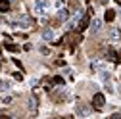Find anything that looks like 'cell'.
I'll use <instances>...</instances> for the list:
<instances>
[{
    "label": "cell",
    "instance_id": "cell-1",
    "mask_svg": "<svg viewBox=\"0 0 121 119\" xmlns=\"http://www.w3.org/2000/svg\"><path fill=\"white\" fill-rule=\"evenodd\" d=\"M33 10H35V13H39V16H44L46 10H48V2H44V0H35Z\"/></svg>",
    "mask_w": 121,
    "mask_h": 119
},
{
    "label": "cell",
    "instance_id": "cell-2",
    "mask_svg": "<svg viewBox=\"0 0 121 119\" xmlns=\"http://www.w3.org/2000/svg\"><path fill=\"white\" fill-rule=\"evenodd\" d=\"M104 96L102 94H94V98H92V104H94V108H104Z\"/></svg>",
    "mask_w": 121,
    "mask_h": 119
},
{
    "label": "cell",
    "instance_id": "cell-3",
    "mask_svg": "<svg viewBox=\"0 0 121 119\" xmlns=\"http://www.w3.org/2000/svg\"><path fill=\"white\" fill-rule=\"evenodd\" d=\"M81 16H83V12H77V13H75V17H71V19L67 21V29H73L75 25H77V21L81 19Z\"/></svg>",
    "mask_w": 121,
    "mask_h": 119
},
{
    "label": "cell",
    "instance_id": "cell-4",
    "mask_svg": "<svg viewBox=\"0 0 121 119\" xmlns=\"http://www.w3.org/2000/svg\"><path fill=\"white\" fill-rule=\"evenodd\" d=\"M100 29H102V21L100 19H92V21H90V31H92V33H98Z\"/></svg>",
    "mask_w": 121,
    "mask_h": 119
},
{
    "label": "cell",
    "instance_id": "cell-5",
    "mask_svg": "<svg viewBox=\"0 0 121 119\" xmlns=\"http://www.w3.org/2000/svg\"><path fill=\"white\" fill-rule=\"evenodd\" d=\"M77 115H81V117H90V108L79 106V108H77Z\"/></svg>",
    "mask_w": 121,
    "mask_h": 119
},
{
    "label": "cell",
    "instance_id": "cell-6",
    "mask_svg": "<svg viewBox=\"0 0 121 119\" xmlns=\"http://www.w3.org/2000/svg\"><path fill=\"white\" fill-rule=\"evenodd\" d=\"M110 38H112V40H119V38H121V31H119L117 27H112V29H110Z\"/></svg>",
    "mask_w": 121,
    "mask_h": 119
},
{
    "label": "cell",
    "instance_id": "cell-7",
    "mask_svg": "<svg viewBox=\"0 0 121 119\" xmlns=\"http://www.w3.org/2000/svg\"><path fill=\"white\" fill-rule=\"evenodd\" d=\"M42 38L44 40H52L54 38V31H52V29H44V31H42Z\"/></svg>",
    "mask_w": 121,
    "mask_h": 119
},
{
    "label": "cell",
    "instance_id": "cell-8",
    "mask_svg": "<svg viewBox=\"0 0 121 119\" xmlns=\"http://www.w3.org/2000/svg\"><path fill=\"white\" fill-rule=\"evenodd\" d=\"M17 25L23 27V29H27L29 25H31V19H29V17H21V19H17Z\"/></svg>",
    "mask_w": 121,
    "mask_h": 119
},
{
    "label": "cell",
    "instance_id": "cell-9",
    "mask_svg": "<svg viewBox=\"0 0 121 119\" xmlns=\"http://www.w3.org/2000/svg\"><path fill=\"white\" fill-rule=\"evenodd\" d=\"M58 17H60V19H67V17H69V12H67V10H64V8H60Z\"/></svg>",
    "mask_w": 121,
    "mask_h": 119
},
{
    "label": "cell",
    "instance_id": "cell-10",
    "mask_svg": "<svg viewBox=\"0 0 121 119\" xmlns=\"http://www.w3.org/2000/svg\"><path fill=\"white\" fill-rule=\"evenodd\" d=\"M0 10H2V12H8V10H10V0H0Z\"/></svg>",
    "mask_w": 121,
    "mask_h": 119
},
{
    "label": "cell",
    "instance_id": "cell-11",
    "mask_svg": "<svg viewBox=\"0 0 121 119\" xmlns=\"http://www.w3.org/2000/svg\"><path fill=\"white\" fill-rule=\"evenodd\" d=\"M115 17V13H113V10H108V12H106V21H112Z\"/></svg>",
    "mask_w": 121,
    "mask_h": 119
},
{
    "label": "cell",
    "instance_id": "cell-12",
    "mask_svg": "<svg viewBox=\"0 0 121 119\" xmlns=\"http://www.w3.org/2000/svg\"><path fill=\"white\" fill-rule=\"evenodd\" d=\"M106 90L113 94V92H115V88H113V85H112V83H106Z\"/></svg>",
    "mask_w": 121,
    "mask_h": 119
},
{
    "label": "cell",
    "instance_id": "cell-13",
    "mask_svg": "<svg viewBox=\"0 0 121 119\" xmlns=\"http://www.w3.org/2000/svg\"><path fill=\"white\" fill-rule=\"evenodd\" d=\"M0 90H10V83H2L0 85Z\"/></svg>",
    "mask_w": 121,
    "mask_h": 119
},
{
    "label": "cell",
    "instance_id": "cell-14",
    "mask_svg": "<svg viewBox=\"0 0 121 119\" xmlns=\"http://www.w3.org/2000/svg\"><path fill=\"white\" fill-rule=\"evenodd\" d=\"M54 83H56V85H64V79H62V77H54Z\"/></svg>",
    "mask_w": 121,
    "mask_h": 119
},
{
    "label": "cell",
    "instance_id": "cell-15",
    "mask_svg": "<svg viewBox=\"0 0 121 119\" xmlns=\"http://www.w3.org/2000/svg\"><path fill=\"white\" fill-rule=\"evenodd\" d=\"M35 106H37V102H35V100H33V98H31V100H29V110H33V108H35Z\"/></svg>",
    "mask_w": 121,
    "mask_h": 119
},
{
    "label": "cell",
    "instance_id": "cell-16",
    "mask_svg": "<svg viewBox=\"0 0 121 119\" xmlns=\"http://www.w3.org/2000/svg\"><path fill=\"white\" fill-rule=\"evenodd\" d=\"M98 2H100V4H106V2H108V0H98Z\"/></svg>",
    "mask_w": 121,
    "mask_h": 119
},
{
    "label": "cell",
    "instance_id": "cell-17",
    "mask_svg": "<svg viewBox=\"0 0 121 119\" xmlns=\"http://www.w3.org/2000/svg\"><path fill=\"white\" fill-rule=\"evenodd\" d=\"M119 16H121V13H119Z\"/></svg>",
    "mask_w": 121,
    "mask_h": 119
}]
</instances>
